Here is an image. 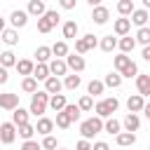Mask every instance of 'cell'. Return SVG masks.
I'll list each match as a JSON object with an SVG mask.
<instances>
[{
	"instance_id": "obj_24",
	"label": "cell",
	"mask_w": 150,
	"mask_h": 150,
	"mask_svg": "<svg viewBox=\"0 0 150 150\" xmlns=\"http://www.w3.org/2000/svg\"><path fill=\"white\" fill-rule=\"evenodd\" d=\"M52 56H54L52 47H45V45H42V47H38V49H35V59H38V63H47Z\"/></svg>"
},
{
	"instance_id": "obj_6",
	"label": "cell",
	"mask_w": 150,
	"mask_h": 150,
	"mask_svg": "<svg viewBox=\"0 0 150 150\" xmlns=\"http://www.w3.org/2000/svg\"><path fill=\"white\" fill-rule=\"evenodd\" d=\"M143 98L145 96H141V94H131L127 98V110L129 112H143V108H145V101Z\"/></svg>"
},
{
	"instance_id": "obj_21",
	"label": "cell",
	"mask_w": 150,
	"mask_h": 150,
	"mask_svg": "<svg viewBox=\"0 0 150 150\" xmlns=\"http://www.w3.org/2000/svg\"><path fill=\"white\" fill-rule=\"evenodd\" d=\"M136 143V134L134 131H122V134H117V145L120 148H129V145H134Z\"/></svg>"
},
{
	"instance_id": "obj_52",
	"label": "cell",
	"mask_w": 150,
	"mask_h": 150,
	"mask_svg": "<svg viewBox=\"0 0 150 150\" xmlns=\"http://www.w3.org/2000/svg\"><path fill=\"white\" fill-rule=\"evenodd\" d=\"M7 80H9V75H7V68H0V82L5 84Z\"/></svg>"
},
{
	"instance_id": "obj_23",
	"label": "cell",
	"mask_w": 150,
	"mask_h": 150,
	"mask_svg": "<svg viewBox=\"0 0 150 150\" xmlns=\"http://www.w3.org/2000/svg\"><path fill=\"white\" fill-rule=\"evenodd\" d=\"M148 19H150V14H148V9H136V12L131 14V23H136L138 28H143V26L148 23Z\"/></svg>"
},
{
	"instance_id": "obj_33",
	"label": "cell",
	"mask_w": 150,
	"mask_h": 150,
	"mask_svg": "<svg viewBox=\"0 0 150 150\" xmlns=\"http://www.w3.org/2000/svg\"><path fill=\"white\" fill-rule=\"evenodd\" d=\"M105 131H108V134H112V136L122 134V122H117L115 117H108V120H105Z\"/></svg>"
},
{
	"instance_id": "obj_30",
	"label": "cell",
	"mask_w": 150,
	"mask_h": 150,
	"mask_svg": "<svg viewBox=\"0 0 150 150\" xmlns=\"http://www.w3.org/2000/svg\"><path fill=\"white\" fill-rule=\"evenodd\" d=\"M117 12H120L122 16H131V14L136 12V7H134L131 0H120V2H117Z\"/></svg>"
},
{
	"instance_id": "obj_56",
	"label": "cell",
	"mask_w": 150,
	"mask_h": 150,
	"mask_svg": "<svg viewBox=\"0 0 150 150\" xmlns=\"http://www.w3.org/2000/svg\"><path fill=\"white\" fill-rule=\"evenodd\" d=\"M143 9H150V0H143Z\"/></svg>"
},
{
	"instance_id": "obj_16",
	"label": "cell",
	"mask_w": 150,
	"mask_h": 150,
	"mask_svg": "<svg viewBox=\"0 0 150 150\" xmlns=\"http://www.w3.org/2000/svg\"><path fill=\"white\" fill-rule=\"evenodd\" d=\"M35 129H38V134L49 136V134H52V129H54V120H49V117H40V120H38V124H35Z\"/></svg>"
},
{
	"instance_id": "obj_25",
	"label": "cell",
	"mask_w": 150,
	"mask_h": 150,
	"mask_svg": "<svg viewBox=\"0 0 150 150\" xmlns=\"http://www.w3.org/2000/svg\"><path fill=\"white\" fill-rule=\"evenodd\" d=\"M115 47H120V40L117 38H112V35H103L101 38V49L103 52H112Z\"/></svg>"
},
{
	"instance_id": "obj_45",
	"label": "cell",
	"mask_w": 150,
	"mask_h": 150,
	"mask_svg": "<svg viewBox=\"0 0 150 150\" xmlns=\"http://www.w3.org/2000/svg\"><path fill=\"white\" fill-rule=\"evenodd\" d=\"M42 148H45V150H59V143H56V138H54V136H45Z\"/></svg>"
},
{
	"instance_id": "obj_2",
	"label": "cell",
	"mask_w": 150,
	"mask_h": 150,
	"mask_svg": "<svg viewBox=\"0 0 150 150\" xmlns=\"http://www.w3.org/2000/svg\"><path fill=\"white\" fill-rule=\"evenodd\" d=\"M105 129V122H103V117H91V120H84L82 124H80V134H82V138H94L98 131H103Z\"/></svg>"
},
{
	"instance_id": "obj_22",
	"label": "cell",
	"mask_w": 150,
	"mask_h": 150,
	"mask_svg": "<svg viewBox=\"0 0 150 150\" xmlns=\"http://www.w3.org/2000/svg\"><path fill=\"white\" fill-rule=\"evenodd\" d=\"M77 30H80L77 21H66V23H63V38H66V40H75V38H77Z\"/></svg>"
},
{
	"instance_id": "obj_7",
	"label": "cell",
	"mask_w": 150,
	"mask_h": 150,
	"mask_svg": "<svg viewBox=\"0 0 150 150\" xmlns=\"http://www.w3.org/2000/svg\"><path fill=\"white\" fill-rule=\"evenodd\" d=\"M28 12H23V9H14L12 14H9V23L14 26V28H23L26 23H28Z\"/></svg>"
},
{
	"instance_id": "obj_27",
	"label": "cell",
	"mask_w": 150,
	"mask_h": 150,
	"mask_svg": "<svg viewBox=\"0 0 150 150\" xmlns=\"http://www.w3.org/2000/svg\"><path fill=\"white\" fill-rule=\"evenodd\" d=\"M129 63H131L129 54H117V56L112 59V66H115V70H117V73H122V70H124V68H127Z\"/></svg>"
},
{
	"instance_id": "obj_37",
	"label": "cell",
	"mask_w": 150,
	"mask_h": 150,
	"mask_svg": "<svg viewBox=\"0 0 150 150\" xmlns=\"http://www.w3.org/2000/svg\"><path fill=\"white\" fill-rule=\"evenodd\" d=\"M136 42H141L143 47H148V45H150V28H148V26L138 28V33H136Z\"/></svg>"
},
{
	"instance_id": "obj_12",
	"label": "cell",
	"mask_w": 150,
	"mask_h": 150,
	"mask_svg": "<svg viewBox=\"0 0 150 150\" xmlns=\"http://www.w3.org/2000/svg\"><path fill=\"white\" fill-rule=\"evenodd\" d=\"M16 70H19V75H23V77H30V75L35 73V63H33L30 59H21V61L16 63Z\"/></svg>"
},
{
	"instance_id": "obj_36",
	"label": "cell",
	"mask_w": 150,
	"mask_h": 150,
	"mask_svg": "<svg viewBox=\"0 0 150 150\" xmlns=\"http://www.w3.org/2000/svg\"><path fill=\"white\" fill-rule=\"evenodd\" d=\"M38 129L33 127V124H21L19 127V136L23 138V141H33V134H35Z\"/></svg>"
},
{
	"instance_id": "obj_50",
	"label": "cell",
	"mask_w": 150,
	"mask_h": 150,
	"mask_svg": "<svg viewBox=\"0 0 150 150\" xmlns=\"http://www.w3.org/2000/svg\"><path fill=\"white\" fill-rule=\"evenodd\" d=\"M75 2H77V0H59V5H61L63 9H75Z\"/></svg>"
},
{
	"instance_id": "obj_40",
	"label": "cell",
	"mask_w": 150,
	"mask_h": 150,
	"mask_svg": "<svg viewBox=\"0 0 150 150\" xmlns=\"http://www.w3.org/2000/svg\"><path fill=\"white\" fill-rule=\"evenodd\" d=\"M77 105H80V110H84V112H87V110H91V108H94V96L84 94V96L80 98V103H77Z\"/></svg>"
},
{
	"instance_id": "obj_51",
	"label": "cell",
	"mask_w": 150,
	"mask_h": 150,
	"mask_svg": "<svg viewBox=\"0 0 150 150\" xmlns=\"http://www.w3.org/2000/svg\"><path fill=\"white\" fill-rule=\"evenodd\" d=\"M94 150H110V148H108V143H103V141H96V143H94Z\"/></svg>"
},
{
	"instance_id": "obj_14",
	"label": "cell",
	"mask_w": 150,
	"mask_h": 150,
	"mask_svg": "<svg viewBox=\"0 0 150 150\" xmlns=\"http://www.w3.org/2000/svg\"><path fill=\"white\" fill-rule=\"evenodd\" d=\"M122 127H124V131H138V127H141V117H138L136 112H129V115L124 117Z\"/></svg>"
},
{
	"instance_id": "obj_41",
	"label": "cell",
	"mask_w": 150,
	"mask_h": 150,
	"mask_svg": "<svg viewBox=\"0 0 150 150\" xmlns=\"http://www.w3.org/2000/svg\"><path fill=\"white\" fill-rule=\"evenodd\" d=\"M52 28H54V23H52V21H49L47 16H42V19H38V30H40V33H49Z\"/></svg>"
},
{
	"instance_id": "obj_55",
	"label": "cell",
	"mask_w": 150,
	"mask_h": 150,
	"mask_svg": "<svg viewBox=\"0 0 150 150\" xmlns=\"http://www.w3.org/2000/svg\"><path fill=\"white\" fill-rule=\"evenodd\" d=\"M87 2H89V5H91V9H94V7H98V5H101V0H87Z\"/></svg>"
},
{
	"instance_id": "obj_20",
	"label": "cell",
	"mask_w": 150,
	"mask_h": 150,
	"mask_svg": "<svg viewBox=\"0 0 150 150\" xmlns=\"http://www.w3.org/2000/svg\"><path fill=\"white\" fill-rule=\"evenodd\" d=\"M28 115H30V110L16 108V110H12V122H14L16 127H21V124H28Z\"/></svg>"
},
{
	"instance_id": "obj_46",
	"label": "cell",
	"mask_w": 150,
	"mask_h": 150,
	"mask_svg": "<svg viewBox=\"0 0 150 150\" xmlns=\"http://www.w3.org/2000/svg\"><path fill=\"white\" fill-rule=\"evenodd\" d=\"M19 150H42V143H38V141H23V145Z\"/></svg>"
},
{
	"instance_id": "obj_3",
	"label": "cell",
	"mask_w": 150,
	"mask_h": 150,
	"mask_svg": "<svg viewBox=\"0 0 150 150\" xmlns=\"http://www.w3.org/2000/svg\"><path fill=\"white\" fill-rule=\"evenodd\" d=\"M117 108H120V101H117L115 96H108V98H103V101H98V103L94 105L96 115H98V117H103V120H105V117H110Z\"/></svg>"
},
{
	"instance_id": "obj_35",
	"label": "cell",
	"mask_w": 150,
	"mask_h": 150,
	"mask_svg": "<svg viewBox=\"0 0 150 150\" xmlns=\"http://www.w3.org/2000/svg\"><path fill=\"white\" fill-rule=\"evenodd\" d=\"M70 124H73V120H70V115H68L66 110L56 112V127H61V129H68Z\"/></svg>"
},
{
	"instance_id": "obj_26",
	"label": "cell",
	"mask_w": 150,
	"mask_h": 150,
	"mask_svg": "<svg viewBox=\"0 0 150 150\" xmlns=\"http://www.w3.org/2000/svg\"><path fill=\"white\" fill-rule=\"evenodd\" d=\"M134 47H136V38H131V35H124V38H120V49H122V54H129V52H134Z\"/></svg>"
},
{
	"instance_id": "obj_31",
	"label": "cell",
	"mask_w": 150,
	"mask_h": 150,
	"mask_svg": "<svg viewBox=\"0 0 150 150\" xmlns=\"http://www.w3.org/2000/svg\"><path fill=\"white\" fill-rule=\"evenodd\" d=\"M2 42L5 45H16L19 42V33L14 28H2Z\"/></svg>"
},
{
	"instance_id": "obj_34",
	"label": "cell",
	"mask_w": 150,
	"mask_h": 150,
	"mask_svg": "<svg viewBox=\"0 0 150 150\" xmlns=\"http://www.w3.org/2000/svg\"><path fill=\"white\" fill-rule=\"evenodd\" d=\"M103 82H105V87H110V89H117V87L122 84V75H120V73H108Z\"/></svg>"
},
{
	"instance_id": "obj_15",
	"label": "cell",
	"mask_w": 150,
	"mask_h": 150,
	"mask_svg": "<svg viewBox=\"0 0 150 150\" xmlns=\"http://www.w3.org/2000/svg\"><path fill=\"white\" fill-rule=\"evenodd\" d=\"M61 89H63V82H61L56 75H52V77L45 82V91H49L52 96H54V94H61Z\"/></svg>"
},
{
	"instance_id": "obj_38",
	"label": "cell",
	"mask_w": 150,
	"mask_h": 150,
	"mask_svg": "<svg viewBox=\"0 0 150 150\" xmlns=\"http://www.w3.org/2000/svg\"><path fill=\"white\" fill-rule=\"evenodd\" d=\"M0 63H2V68H9V66H16L19 61H16V56L12 52H2L0 54Z\"/></svg>"
},
{
	"instance_id": "obj_28",
	"label": "cell",
	"mask_w": 150,
	"mask_h": 150,
	"mask_svg": "<svg viewBox=\"0 0 150 150\" xmlns=\"http://www.w3.org/2000/svg\"><path fill=\"white\" fill-rule=\"evenodd\" d=\"M21 91H26V94H35L38 91V80L30 75V77H23L21 80Z\"/></svg>"
},
{
	"instance_id": "obj_19",
	"label": "cell",
	"mask_w": 150,
	"mask_h": 150,
	"mask_svg": "<svg viewBox=\"0 0 150 150\" xmlns=\"http://www.w3.org/2000/svg\"><path fill=\"white\" fill-rule=\"evenodd\" d=\"M66 105H68V101H66V96H63V94H54V96L49 98V108H52V110H56V112L66 110Z\"/></svg>"
},
{
	"instance_id": "obj_4",
	"label": "cell",
	"mask_w": 150,
	"mask_h": 150,
	"mask_svg": "<svg viewBox=\"0 0 150 150\" xmlns=\"http://www.w3.org/2000/svg\"><path fill=\"white\" fill-rule=\"evenodd\" d=\"M14 138H16V124L14 122H2L0 124V141L5 145H9Z\"/></svg>"
},
{
	"instance_id": "obj_17",
	"label": "cell",
	"mask_w": 150,
	"mask_h": 150,
	"mask_svg": "<svg viewBox=\"0 0 150 150\" xmlns=\"http://www.w3.org/2000/svg\"><path fill=\"white\" fill-rule=\"evenodd\" d=\"M136 89L141 96H150V75H138L136 77Z\"/></svg>"
},
{
	"instance_id": "obj_13",
	"label": "cell",
	"mask_w": 150,
	"mask_h": 150,
	"mask_svg": "<svg viewBox=\"0 0 150 150\" xmlns=\"http://www.w3.org/2000/svg\"><path fill=\"white\" fill-rule=\"evenodd\" d=\"M49 70H52V75H66L68 73V63L63 61V59H52L49 61Z\"/></svg>"
},
{
	"instance_id": "obj_5",
	"label": "cell",
	"mask_w": 150,
	"mask_h": 150,
	"mask_svg": "<svg viewBox=\"0 0 150 150\" xmlns=\"http://www.w3.org/2000/svg\"><path fill=\"white\" fill-rule=\"evenodd\" d=\"M0 108L2 110H9V112L16 110L19 108V94H9V91L7 94H0Z\"/></svg>"
},
{
	"instance_id": "obj_48",
	"label": "cell",
	"mask_w": 150,
	"mask_h": 150,
	"mask_svg": "<svg viewBox=\"0 0 150 150\" xmlns=\"http://www.w3.org/2000/svg\"><path fill=\"white\" fill-rule=\"evenodd\" d=\"M45 16H47V19H49V21H52L54 26H56V23L61 21V14H59L56 9H47V14H45Z\"/></svg>"
},
{
	"instance_id": "obj_9",
	"label": "cell",
	"mask_w": 150,
	"mask_h": 150,
	"mask_svg": "<svg viewBox=\"0 0 150 150\" xmlns=\"http://www.w3.org/2000/svg\"><path fill=\"white\" fill-rule=\"evenodd\" d=\"M66 63H68V68H70L73 73H82L84 66H87L84 59H82L80 54H68V56H66Z\"/></svg>"
},
{
	"instance_id": "obj_53",
	"label": "cell",
	"mask_w": 150,
	"mask_h": 150,
	"mask_svg": "<svg viewBox=\"0 0 150 150\" xmlns=\"http://www.w3.org/2000/svg\"><path fill=\"white\" fill-rule=\"evenodd\" d=\"M141 56H143L145 61H150V45H148V47H143V52H141Z\"/></svg>"
},
{
	"instance_id": "obj_29",
	"label": "cell",
	"mask_w": 150,
	"mask_h": 150,
	"mask_svg": "<svg viewBox=\"0 0 150 150\" xmlns=\"http://www.w3.org/2000/svg\"><path fill=\"white\" fill-rule=\"evenodd\" d=\"M103 89H105V82H101V80H91L87 84V94L89 96H98V94H103Z\"/></svg>"
},
{
	"instance_id": "obj_10",
	"label": "cell",
	"mask_w": 150,
	"mask_h": 150,
	"mask_svg": "<svg viewBox=\"0 0 150 150\" xmlns=\"http://www.w3.org/2000/svg\"><path fill=\"white\" fill-rule=\"evenodd\" d=\"M26 12H28L30 16H38V19H42V16L47 14V7H45V2H42V0H30Z\"/></svg>"
},
{
	"instance_id": "obj_42",
	"label": "cell",
	"mask_w": 150,
	"mask_h": 150,
	"mask_svg": "<svg viewBox=\"0 0 150 150\" xmlns=\"http://www.w3.org/2000/svg\"><path fill=\"white\" fill-rule=\"evenodd\" d=\"M120 75H122V77H138V66L131 61V63H129V66H127V68H124Z\"/></svg>"
},
{
	"instance_id": "obj_18",
	"label": "cell",
	"mask_w": 150,
	"mask_h": 150,
	"mask_svg": "<svg viewBox=\"0 0 150 150\" xmlns=\"http://www.w3.org/2000/svg\"><path fill=\"white\" fill-rule=\"evenodd\" d=\"M33 77H35V80H42V82H47V80L52 77L49 63H38V66H35V73H33Z\"/></svg>"
},
{
	"instance_id": "obj_47",
	"label": "cell",
	"mask_w": 150,
	"mask_h": 150,
	"mask_svg": "<svg viewBox=\"0 0 150 150\" xmlns=\"http://www.w3.org/2000/svg\"><path fill=\"white\" fill-rule=\"evenodd\" d=\"M84 40H87V47H89V49H96V47H101V42L96 40V35H94V33L84 35Z\"/></svg>"
},
{
	"instance_id": "obj_39",
	"label": "cell",
	"mask_w": 150,
	"mask_h": 150,
	"mask_svg": "<svg viewBox=\"0 0 150 150\" xmlns=\"http://www.w3.org/2000/svg\"><path fill=\"white\" fill-rule=\"evenodd\" d=\"M80 82H82V80H80V75H77V73H73V75H66L63 87H66V89H77V87H80Z\"/></svg>"
},
{
	"instance_id": "obj_58",
	"label": "cell",
	"mask_w": 150,
	"mask_h": 150,
	"mask_svg": "<svg viewBox=\"0 0 150 150\" xmlns=\"http://www.w3.org/2000/svg\"><path fill=\"white\" fill-rule=\"evenodd\" d=\"M148 150H150V148H148Z\"/></svg>"
},
{
	"instance_id": "obj_43",
	"label": "cell",
	"mask_w": 150,
	"mask_h": 150,
	"mask_svg": "<svg viewBox=\"0 0 150 150\" xmlns=\"http://www.w3.org/2000/svg\"><path fill=\"white\" fill-rule=\"evenodd\" d=\"M87 52H89L87 40H84V38H77V40H75V54H80V56H82V54H87Z\"/></svg>"
},
{
	"instance_id": "obj_44",
	"label": "cell",
	"mask_w": 150,
	"mask_h": 150,
	"mask_svg": "<svg viewBox=\"0 0 150 150\" xmlns=\"http://www.w3.org/2000/svg\"><path fill=\"white\" fill-rule=\"evenodd\" d=\"M66 112L70 115V120H73V122H77V120H80V112H82V110H80V105H70V103H68V105H66Z\"/></svg>"
},
{
	"instance_id": "obj_54",
	"label": "cell",
	"mask_w": 150,
	"mask_h": 150,
	"mask_svg": "<svg viewBox=\"0 0 150 150\" xmlns=\"http://www.w3.org/2000/svg\"><path fill=\"white\" fill-rule=\"evenodd\" d=\"M143 115H145V117H148V120H150V101H148V103H145V108H143Z\"/></svg>"
},
{
	"instance_id": "obj_32",
	"label": "cell",
	"mask_w": 150,
	"mask_h": 150,
	"mask_svg": "<svg viewBox=\"0 0 150 150\" xmlns=\"http://www.w3.org/2000/svg\"><path fill=\"white\" fill-rule=\"evenodd\" d=\"M52 52H54V59H63V56H68V45H66V40L54 42V45H52Z\"/></svg>"
},
{
	"instance_id": "obj_8",
	"label": "cell",
	"mask_w": 150,
	"mask_h": 150,
	"mask_svg": "<svg viewBox=\"0 0 150 150\" xmlns=\"http://www.w3.org/2000/svg\"><path fill=\"white\" fill-rule=\"evenodd\" d=\"M91 19H94V23L103 26V23L110 19V9H108V7H103V5H98V7H94V9H91Z\"/></svg>"
},
{
	"instance_id": "obj_11",
	"label": "cell",
	"mask_w": 150,
	"mask_h": 150,
	"mask_svg": "<svg viewBox=\"0 0 150 150\" xmlns=\"http://www.w3.org/2000/svg\"><path fill=\"white\" fill-rule=\"evenodd\" d=\"M112 28H115V33H117V35H122V38H124V35L131 30V19L120 16V19H115V26H112Z\"/></svg>"
},
{
	"instance_id": "obj_57",
	"label": "cell",
	"mask_w": 150,
	"mask_h": 150,
	"mask_svg": "<svg viewBox=\"0 0 150 150\" xmlns=\"http://www.w3.org/2000/svg\"><path fill=\"white\" fill-rule=\"evenodd\" d=\"M59 150H66V148H59Z\"/></svg>"
},
{
	"instance_id": "obj_1",
	"label": "cell",
	"mask_w": 150,
	"mask_h": 150,
	"mask_svg": "<svg viewBox=\"0 0 150 150\" xmlns=\"http://www.w3.org/2000/svg\"><path fill=\"white\" fill-rule=\"evenodd\" d=\"M49 98H52V94L49 91H35L33 96H30V115H35V117H42L45 115V110H47V105H49Z\"/></svg>"
},
{
	"instance_id": "obj_49",
	"label": "cell",
	"mask_w": 150,
	"mask_h": 150,
	"mask_svg": "<svg viewBox=\"0 0 150 150\" xmlns=\"http://www.w3.org/2000/svg\"><path fill=\"white\" fill-rule=\"evenodd\" d=\"M75 150H94V145L87 141V138H82V141H77V145H75Z\"/></svg>"
}]
</instances>
